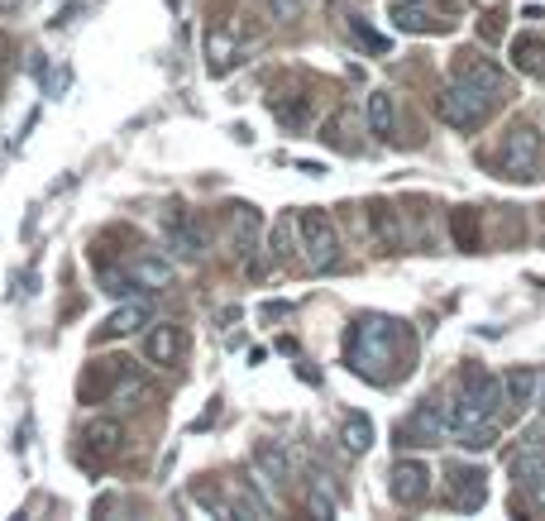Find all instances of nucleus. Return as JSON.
Returning <instances> with one entry per match:
<instances>
[{
  "mask_svg": "<svg viewBox=\"0 0 545 521\" xmlns=\"http://www.w3.org/2000/svg\"><path fill=\"white\" fill-rule=\"evenodd\" d=\"M393 345H397V326H393V321H383V316H364L359 326L349 330V349H345L349 369L364 373V378H373V383H388L378 364H393V359H397Z\"/></svg>",
  "mask_w": 545,
  "mask_h": 521,
  "instance_id": "f257e3e1",
  "label": "nucleus"
},
{
  "mask_svg": "<svg viewBox=\"0 0 545 521\" xmlns=\"http://www.w3.org/2000/svg\"><path fill=\"white\" fill-rule=\"evenodd\" d=\"M502 407H507V397H502V378H493L488 369H464V388H459V397H455V431L459 426L493 421Z\"/></svg>",
  "mask_w": 545,
  "mask_h": 521,
  "instance_id": "f03ea898",
  "label": "nucleus"
},
{
  "mask_svg": "<svg viewBox=\"0 0 545 521\" xmlns=\"http://www.w3.org/2000/svg\"><path fill=\"white\" fill-rule=\"evenodd\" d=\"M488 110H493V96L483 87L459 82V77L440 91V115H445V125H455V130H479L483 120H488Z\"/></svg>",
  "mask_w": 545,
  "mask_h": 521,
  "instance_id": "7ed1b4c3",
  "label": "nucleus"
},
{
  "mask_svg": "<svg viewBox=\"0 0 545 521\" xmlns=\"http://www.w3.org/2000/svg\"><path fill=\"white\" fill-rule=\"evenodd\" d=\"M498 168L507 177H541V168H545L541 134L531 130V125H512L498 149Z\"/></svg>",
  "mask_w": 545,
  "mask_h": 521,
  "instance_id": "20e7f679",
  "label": "nucleus"
},
{
  "mask_svg": "<svg viewBox=\"0 0 545 521\" xmlns=\"http://www.w3.org/2000/svg\"><path fill=\"white\" fill-rule=\"evenodd\" d=\"M450 431H455V397H450V402H445V397H426V402L407 416V426H402L407 445H440Z\"/></svg>",
  "mask_w": 545,
  "mask_h": 521,
  "instance_id": "39448f33",
  "label": "nucleus"
},
{
  "mask_svg": "<svg viewBox=\"0 0 545 521\" xmlns=\"http://www.w3.org/2000/svg\"><path fill=\"white\" fill-rule=\"evenodd\" d=\"M297 230H302V249H306V263L316 273H326L330 263L340 259V235H335V220L326 211H302L297 216Z\"/></svg>",
  "mask_w": 545,
  "mask_h": 521,
  "instance_id": "423d86ee",
  "label": "nucleus"
},
{
  "mask_svg": "<svg viewBox=\"0 0 545 521\" xmlns=\"http://www.w3.org/2000/svg\"><path fill=\"white\" fill-rule=\"evenodd\" d=\"M125 378H130V359H96V364L82 373L77 392H82V402H110Z\"/></svg>",
  "mask_w": 545,
  "mask_h": 521,
  "instance_id": "0eeeda50",
  "label": "nucleus"
},
{
  "mask_svg": "<svg viewBox=\"0 0 545 521\" xmlns=\"http://www.w3.org/2000/svg\"><path fill=\"white\" fill-rule=\"evenodd\" d=\"M450 507L459 512H479L483 502H488V474L474 469V464H450Z\"/></svg>",
  "mask_w": 545,
  "mask_h": 521,
  "instance_id": "6e6552de",
  "label": "nucleus"
},
{
  "mask_svg": "<svg viewBox=\"0 0 545 521\" xmlns=\"http://www.w3.org/2000/svg\"><path fill=\"white\" fill-rule=\"evenodd\" d=\"M182 354H187V330L173 326V321H163V326H153L149 335H144V359L158 364V369L182 364Z\"/></svg>",
  "mask_w": 545,
  "mask_h": 521,
  "instance_id": "1a4fd4ad",
  "label": "nucleus"
},
{
  "mask_svg": "<svg viewBox=\"0 0 545 521\" xmlns=\"http://www.w3.org/2000/svg\"><path fill=\"white\" fill-rule=\"evenodd\" d=\"M393 498L402 507H421L431 498V469L421 459H397L393 464Z\"/></svg>",
  "mask_w": 545,
  "mask_h": 521,
  "instance_id": "9d476101",
  "label": "nucleus"
},
{
  "mask_svg": "<svg viewBox=\"0 0 545 521\" xmlns=\"http://www.w3.org/2000/svg\"><path fill=\"white\" fill-rule=\"evenodd\" d=\"M455 77H459V82H469V87L493 91V96H502V91H507L502 67L493 63V58H479V53H459V58H455Z\"/></svg>",
  "mask_w": 545,
  "mask_h": 521,
  "instance_id": "9b49d317",
  "label": "nucleus"
},
{
  "mask_svg": "<svg viewBox=\"0 0 545 521\" xmlns=\"http://www.w3.org/2000/svg\"><path fill=\"white\" fill-rule=\"evenodd\" d=\"M254 474L268 483V488H287V478H292V459L278 440H259L254 445Z\"/></svg>",
  "mask_w": 545,
  "mask_h": 521,
  "instance_id": "f8f14e48",
  "label": "nucleus"
},
{
  "mask_svg": "<svg viewBox=\"0 0 545 521\" xmlns=\"http://www.w3.org/2000/svg\"><path fill=\"white\" fill-rule=\"evenodd\" d=\"M82 440H87V450H91V469H101L106 459L120 455V440H125V431H120V421H110V416H96Z\"/></svg>",
  "mask_w": 545,
  "mask_h": 521,
  "instance_id": "ddd939ff",
  "label": "nucleus"
},
{
  "mask_svg": "<svg viewBox=\"0 0 545 521\" xmlns=\"http://www.w3.org/2000/svg\"><path fill=\"white\" fill-rule=\"evenodd\" d=\"M541 383H545V373H536V369H512L507 378H502V397H507V407H512V412H526V407H536V402H541Z\"/></svg>",
  "mask_w": 545,
  "mask_h": 521,
  "instance_id": "4468645a",
  "label": "nucleus"
},
{
  "mask_svg": "<svg viewBox=\"0 0 545 521\" xmlns=\"http://www.w3.org/2000/svg\"><path fill=\"white\" fill-rule=\"evenodd\" d=\"M163 225H168V239H173V249L182 254V259H201V249H206V239H201L197 220L187 216L182 206H173L168 216H163Z\"/></svg>",
  "mask_w": 545,
  "mask_h": 521,
  "instance_id": "2eb2a0df",
  "label": "nucleus"
},
{
  "mask_svg": "<svg viewBox=\"0 0 545 521\" xmlns=\"http://www.w3.org/2000/svg\"><path fill=\"white\" fill-rule=\"evenodd\" d=\"M369 235H373V244L388 249V254L402 249V225H397V211L388 206V201H373L369 206Z\"/></svg>",
  "mask_w": 545,
  "mask_h": 521,
  "instance_id": "dca6fc26",
  "label": "nucleus"
},
{
  "mask_svg": "<svg viewBox=\"0 0 545 521\" xmlns=\"http://www.w3.org/2000/svg\"><path fill=\"white\" fill-rule=\"evenodd\" d=\"M393 24L407 29V34H445L455 20H436V15L421 10V5H412V10H407V5H393Z\"/></svg>",
  "mask_w": 545,
  "mask_h": 521,
  "instance_id": "f3484780",
  "label": "nucleus"
},
{
  "mask_svg": "<svg viewBox=\"0 0 545 521\" xmlns=\"http://www.w3.org/2000/svg\"><path fill=\"white\" fill-rule=\"evenodd\" d=\"M125 273H130L134 287H168L173 283V268H168L163 259H153V254H134Z\"/></svg>",
  "mask_w": 545,
  "mask_h": 521,
  "instance_id": "a211bd4d",
  "label": "nucleus"
},
{
  "mask_svg": "<svg viewBox=\"0 0 545 521\" xmlns=\"http://www.w3.org/2000/svg\"><path fill=\"white\" fill-rule=\"evenodd\" d=\"M512 63L522 67L526 77H541L545 72V44L536 39V34H517V39H512Z\"/></svg>",
  "mask_w": 545,
  "mask_h": 521,
  "instance_id": "6ab92c4d",
  "label": "nucleus"
},
{
  "mask_svg": "<svg viewBox=\"0 0 545 521\" xmlns=\"http://www.w3.org/2000/svg\"><path fill=\"white\" fill-rule=\"evenodd\" d=\"M450 239H455V249L474 254L479 249V211H469V206L450 211Z\"/></svg>",
  "mask_w": 545,
  "mask_h": 521,
  "instance_id": "aec40b11",
  "label": "nucleus"
},
{
  "mask_svg": "<svg viewBox=\"0 0 545 521\" xmlns=\"http://www.w3.org/2000/svg\"><path fill=\"white\" fill-rule=\"evenodd\" d=\"M340 445H345L349 455H364V450L373 445V421H369V416L349 412L345 426H340Z\"/></svg>",
  "mask_w": 545,
  "mask_h": 521,
  "instance_id": "412c9836",
  "label": "nucleus"
},
{
  "mask_svg": "<svg viewBox=\"0 0 545 521\" xmlns=\"http://www.w3.org/2000/svg\"><path fill=\"white\" fill-rule=\"evenodd\" d=\"M512 478H517L522 488L541 483V478H545V445H526L522 455L512 459Z\"/></svg>",
  "mask_w": 545,
  "mask_h": 521,
  "instance_id": "4be33fe9",
  "label": "nucleus"
},
{
  "mask_svg": "<svg viewBox=\"0 0 545 521\" xmlns=\"http://www.w3.org/2000/svg\"><path fill=\"white\" fill-rule=\"evenodd\" d=\"M144 321H149V302H130V306H120L106 326H101V335H134Z\"/></svg>",
  "mask_w": 545,
  "mask_h": 521,
  "instance_id": "5701e85b",
  "label": "nucleus"
},
{
  "mask_svg": "<svg viewBox=\"0 0 545 521\" xmlns=\"http://www.w3.org/2000/svg\"><path fill=\"white\" fill-rule=\"evenodd\" d=\"M393 125H397L393 96H388V91H373L369 96V130L378 134V139H393Z\"/></svg>",
  "mask_w": 545,
  "mask_h": 521,
  "instance_id": "b1692460",
  "label": "nucleus"
},
{
  "mask_svg": "<svg viewBox=\"0 0 545 521\" xmlns=\"http://www.w3.org/2000/svg\"><path fill=\"white\" fill-rule=\"evenodd\" d=\"M206 58H211V72H230V67H235V39H230V34H220V29H211V34H206Z\"/></svg>",
  "mask_w": 545,
  "mask_h": 521,
  "instance_id": "393cba45",
  "label": "nucleus"
},
{
  "mask_svg": "<svg viewBox=\"0 0 545 521\" xmlns=\"http://www.w3.org/2000/svg\"><path fill=\"white\" fill-rule=\"evenodd\" d=\"M493 440H498V426H493V421H479V426H459V431H455V445L474 450V455H479V450H488Z\"/></svg>",
  "mask_w": 545,
  "mask_h": 521,
  "instance_id": "a878e982",
  "label": "nucleus"
},
{
  "mask_svg": "<svg viewBox=\"0 0 545 521\" xmlns=\"http://www.w3.org/2000/svg\"><path fill=\"white\" fill-rule=\"evenodd\" d=\"M273 507H268V498H259L249 483H244L240 493H235V502H230V517H268Z\"/></svg>",
  "mask_w": 545,
  "mask_h": 521,
  "instance_id": "bb28decb",
  "label": "nucleus"
},
{
  "mask_svg": "<svg viewBox=\"0 0 545 521\" xmlns=\"http://www.w3.org/2000/svg\"><path fill=\"white\" fill-rule=\"evenodd\" d=\"M292 225H297V220H283V225L273 230V254H278V259L292 254Z\"/></svg>",
  "mask_w": 545,
  "mask_h": 521,
  "instance_id": "cd10ccee",
  "label": "nucleus"
},
{
  "mask_svg": "<svg viewBox=\"0 0 545 521\" xmlns=\"http://www.w3.org/2000/svg\"><path fill=\"white\" fill-rule=\"evenodd\" d=\"M263 5L273 20H297V10H302V0H263Z\"/></svg>",
  "mask_w": 545,
  "mask_h": 521,
  "instance_id": "c85d7f7f",
  "label": "nucleus"
},
{
  "mask_svg": "<svg viewBox=\"0 0 545 521\" xmlns=\"http://www.w3.org/2000/svg\"><path fill=\"white\" fill-rule=\"evenodd\" d=\"M306 507H311V517H335V498H326L321 488H311V498H306Z\"/></svg>",
  "mask_w": 545,
  "mask_h": 521,
  "instance_id": "c756f323",
  "label": "nucleus"
},
{
  "mask_svg": "<svg viewBox=\"0 0 545 521\" xmlns=\"http://www.w3.org/2000/svg\"><path fill=\"white\" fill-rule=\"evenodd\" d=\"M526 507H531L536 517H545V478H541V483H531V488H526Z\"/></svg>",
  "mask_w": 545,
  "mask_h": 521,
  "instance_id": "7c9ffc66",
  "label": "nucleus"
},
{
  "mask_svg": "<svg viewBox=\"0 0 545 521\" xmlns=\"http://www.w3.org/2000/svg\"><path fill=\"white\" fill-rule=\"evenodd\" d=\"M354 34H359V39H364V44H369L373 53H388V39H383V34H373V29H364L359 20H354Z\"/></svg>",
  "mask_w": 545,
  "mask_h": 521,
  "instance_id": "2f4dec72",
  "label": "nucleus"
},
{
  "mask_svg": "<svg viewBox=\"0 0 545 521\" xmlns=\"http://www.w3.org/2000/svg\"><path fill=\"white\" fill-rule=\"evenodd\" d=\"M5 53H10V44H5V39H0V72H5Z\"/></svg>",
  "mask_w": 545,
  "mask_h": 521,
  "instance_id": "473e14b6",
  "label": "nucleus"
},
{
  "mask_svg": "<svg viewBox=\"0 0 545 521\" xmlns=\"http://www.w3.org/2000/svg\"><path fill=\"white\" fill-rule=\"evenodd\" d=\"M541 402H545V383H541Z\"/></svg>",
  "mask_w": 545,
  "mask_h": 521,
  "instance_id": "72a5a7b5",
  "label": "nucleus"
},
{
  "mask_svg": "<svg viewBox=\"0 0 545 521\" xmlns=\"http://www.w3.org/2000/svg\"><path fill=\"white\" fill-rule=\"evenodd\" d=\"M397 5H402V0H397ZM412 5H421V0H412Z\"/></svg>",
  "mask_w": 545,
  "mask_h": 521,
  "instance_id": "f704fd0d",
  "label": "nucleus"
}]
</instances>
